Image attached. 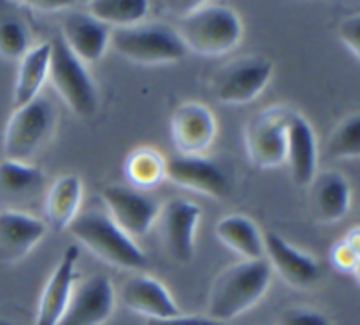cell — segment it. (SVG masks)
Instances as JSON below:
<instances>
[{
	"label": "cell",
	"instance_id": "obj_1",
	"mask_svg": "<svg viewBox=\"0 0 360 325\" xmlns=\"http://www.w3.org/2000/svg\"><path fill=\"white\" fill-rule=\"evenodd\" d=\"M273 271L266 259L241 260L221 271L207 298V317L229 322L252 310L266 295Z\"/></svg>",
	"mask_w": 360,
	"mask_h": 325
},
{
	"label": "cell",
	"instance_id": "obj_2",
	"mask_svg": "<svg viewBox=\"0 0 360 325\" xmlns=\"http://www.w3.org/2000/svg\"><path fill=\"white\" fill-rule=\"evenodd\" d=\"M178 35L186 51L220 56L234 49L243 37V23L234 9L220 4L195 6L181 16Z\"/></svg>",
	"mask_w": 360,
	"mask_h": 325
},
{
	"label": "cell",
	"instance_id": "obj_3",
	"mask_svg": "<svg viewBox=\"0 0 360 325\" xmlns=\"http://www.w3.org/2000/svg\"><path fill=\"white\" fill-rule=\"evenodd\" d=\"M67 231L97 259L120 269L141 271L148 267L143 250L108 215L98 211L77 213Z\"/></svg>",
	"mask_w": 360,
	"mask_h": 325
},
{
	"label": "cell",
	"instance_id": "obj_4",
	"mask_svg": "<svg viewBox=\"0 0 360 325\" xmlns=\"http://www.w3.org/2000/svg\"><path fill=\"white\" fill-rule=\"evenodd\" d=\"M55 122V108L41 95L14 109L4 129L2 151L6 160L28 164L49 141Z\"/></svg>",
	"mask_w": 360,
	"mask_h": 325
},
{
	"label": "cell",
	"instance_id": "obj_5",
	"mask_svg": "<svg viewBox=\"0 0 360 325\" xmlns=\"http://www.w3.org/2000/svg\"><path fill=\"white\" fill-rule=\"evenodd\" d=\"M109 44L123 58L143 65L178 62L186 55L176 28L164 23L115 28L111 30Z\"/></svg>",
	"mask_w": 360,
	"mask_h": 325
},
{
	"label": "cell",
	"instance_id": "obj_6",
	"mask_svg": "<svg viewBox=\"0 0 360 325\" xmlns=\"http://www.w3.org/2000/svg\"><path fill=\"white\" fill-rule=\"evenodd\" d=\"M48 77L67 108L79 118H90L98 109V94L94 79L81 60L70 53L60 35L51 42Z\"/></svg>",
	"mask_w": 360,
	"mask_h": 325
},
{
	"label": "cell",
	"instance_id": "obj_7",
	"mask_svg": "<svg viewBox=\"0 0 360 325\" xmlns=\"http://www.w3.org/2000/svg\"><path fill=\"white\" fill-rule=\"evenodd\" d=\"M274 65L266 56H241L221 67L211 79V94L225 106L255 101L273 76Z\"/></svg>",
	"mask_w": 360,
	"mask_h": 325
},
{
	"label": "cell",
	"instance_id": "obj_8",
	"mask_svg": "<svg viewBox=\"0 0 360 325\" xmlns=\"http://www.w3.org/2000/svg\"><path fill=\"white\" fill-rule=\"evenodd\" d=\"M292 111L274 106L253 116L245 129V148L257 169H274L287 158V130Z\"/></svg>",
	"mask_w": 360,
	"mask_h": 325
},
{
	"label": "cell",
	"instance_id": "obj_9",
	"mask_svg": "<svg viewBox=\"0 0 360 325\" xmlns=\"http://www.w3.org/2000/svg\"><path fill=\"white\" fill-rule=\"evenodd\" d=\"M101 197L108 208V217L129 238L146 236L160 213V206L153 197L130 186L109 185L102 189Z\"/></svg>",
	"mask_w": 360,
	"mask_h": 325
},
{
	"label": "cell",
	"instance_id": "obj_10",
	"mask_svg": "<svg viewBox=\"0 0 360 325\" xmlns=\"http://www.w3.org/2000/svg\"><path fill=\"white\" fill-rule=\"evenodd\" d=\"M116 294L108 276H90L70 292L58 325H104L112 317Z\"/></svg>",
	"mask_w": 360,
	"mask_h": 325
},
{
	"label": "cell",
	"instance_id": "obj_11",
	"mask_svg": "<svg viewBox=\"0 0 360 325\" xmlns=\"http://www.w3.org/2000/svg\"><path fill=\"white\" fill-rule=\"evenodd\" d=\"M171 137L179 155L200 157L217 137V120L200 102H183L171 120Z\"/></svg>",
	"mask_w": 360,
	"mask_h": 325
},
{
	"label": "cell",
	"instance_id": "obj_12",
	"mask_svg": "<svg viewBox=\"0 0 360 325\" xmlns=\"http://www.w3.org/2000/svg\"><path fill=\"white\" fill-rule=\"evenodd\" d=\"M165 178L181 189L224 199L231 193V181L224 169L210 158L178 155L165 160Z\"/></svg>",
	"mask_w": 360,
	"mask_h": 325
},
{
	"label": "cell",
	"instance_id": "obj_13",
	"mask_svg": "<svg viewBox=\"0 0 360 325\" xmlns=\"http://www.w3.org/2000/svg\"><path fill=\"white\" fill-rule=\"evenodd\" d=\"M162 241L176 262L188 264L195 248V232L200 220V208L186 199H172L158 213Z\"/></svg>",
	"mask_w": 360,
	"mask_h": 325
},
{
	"label": "cell",
	"instance_id": "obj_14",
	"mask_svg": "<svg viewBox=\"0 0 360 325\" xmlns=\"http://www.w3.org/2000/svg\"><path fill=\"white\" fill-rule=\"evenodd\" d=\"M264 239V255H267L271 271H276L278 276L290 287L309 288L320 278V266L311 255L294 248L276 232H266Z\"/></svg>",
	"mask_w": 360,
	"mask_h": 325
},
{
	"label": "cell",
	"instance_id": "obj_15",
	"mask_svg": "<svg viewBox=\"0 0 360 325\" xmlns=\"http://www.w3.org/2000/svg\"><path fill=\"white\" fill-rule=\"evenodd\" d=\"M77 259H79V248L76 245H70L69 248L63 250L55 271L49 274L41 292L34 325H58L76 281Z\"/></svg>",
	"mask_w": 360,
	"mask_h": 325
},
{
	"label": "cell",
	"instance_id": "obj_16",
	"mask_svg": "<svg viewBox=\"0 0 360 325\" xmlns=\"http://www.w3.org/2000/svg\"><path fill=\"white\" fill-rule=\"evenodd\" d=\"M48 232L44 222L23 211H0V264L23 260Z\"/></svg>",
	"mask_w": 360,
	"mask_h": 325
},
{
	"label": "cell",
	"instance_id": "obj_17",
	"mask_svg": "<svg viewBox=\"0 0 360 325\" xmlns=\"http://www.w3.org/2000/svg\"><path fill=\"white\" fill-rule=\"evenodd\" d=\"M63 42L77 60L94 63L104 56L111 37V27L88 13H69L62 21Z\"/></svg>",
	"mask_w": 360,
	"mask_h": 325
},
{
	"label": "cell",
	"instance_id": "obj_18",
	"mask_svg": "<svg viewBox=\"0 0 360 325\" xmlns=\"http://www.w3.org/2000/svg\"><path fill=\"white\" fill-rule=\"evenodd\" d=\"M122 302L127 310L146 320H162L181 315L172 295L155 278L136 274L122 288Z\"/></svg>",
	"mask_w": 360,
	"mask_h": 325
},
{
	"label": "cell",
	"instance_id": "obj_19",
	"mask_svg": "<svg viewBox=\"0 0 360 325\" xmlns=\"http://www.w3.org/2000/svg\"><path fill=\"white\" fill-rule=\"evenodd\" d=\"M319 146L316 136L308 120L292 113L287 130V158L294 181L299 186H309L316 176Z\"/></svg>",
	"mask_w": 360,
	"mask_h": 325
},
{
	"label": "cell",
	"instance_id": "obj_20",
	"mask_svg": "<svg viewBox=\"0 0 360 325\" xmlns=\"http://www.w3.org/2000/svg\"><path fill=\"white\" fill-rule=\"evenodd\" d=\"M352 204L350 183L338 171H326L311 183V210L319 222L334 224L348 213Z\"/></svg>",
	"mask_w": 360,
	"mask_h": 325
},
{
	"label": "cell",
	"instance_id": "obj_21",
	"mask_svg": "<svg viewBox=\"0 0 360 325\" xmlns=\"http://www.w3.org/2000/svg\"><path fill=\"white\" fill-rule=\"evenodd\" d=\"M81 197H83V183L77 176L65 174L56 179L46 196V227H51L55 232L69 229L79 213Z\"/></svg>",
	"mask_w": 360,
	"mask_h": 325
},
{
	"label": "cell",
	"instance_id": "obj_22",
	"mask_svg": "<svg viewBox=\"0 0 360 325\" xmlns=\"http://www.w3.org/2000/svg\"><path fill=\"white\" fill-rule=\"evenodd\" d=\"M49 56H51V44L49 42L34 46L21 56L13 90L14 109L21 108V106L28 104L39 97L42 84L48 79Z\"/></svg>",
	"mask_w": 360,
	"mask_h": 325
},
{
	"label": "cell",
	"instance_id": "obj_23",
	"mask_svg": "<svg viewBox=\"0 0 360 325\" xmlns=\"http://www.w3.org/2000/svg\"><path fill=\"white\" fill-rule=\"evenodd\" d=\"M214 236L245 260L264 259V239L259 227L245 215H229L214 225Z\"/></svg>",
	"mask_w": 360,
	"mask_h": 325
},
{
	"label": "cell",
	"instance_id": "obj_24",
	"mask_svg": "<svg viewBox=\"0 0 360 325\" xmlns=\"http://www.w3.org/2000/svg\"><path fill=\"white\" fill-rule=\"evenodd\" d=\"M44 186L41 169L30 164L6 160L0 162V197L4 199H28Z\"/></svg>",
	"mask_w": 360,
	"mask_h": 325
},
{
	"label": "cell",
	"instance_id": "obj_25",
	"mask_svg": "<svg viewBox=\"0 0 360 325\" xmlns=\"http://www.w3.org/2000/svg\"><path fill=\"white\" fill-rule=\"evenodd\" d=\"M150 11L146 0H94L88 2V14L108 27L127 28L139 25Z\"/></svg>",
	"mask_w": 360,
	"mask_h": 325
},
{
	"label": "cell",
	"instance_id": "obj_26",
	"mask_svg": "<svg viewBox=\"0 0 360 325\" xmlns=\"http://www.w3.org/2000/svg\"><path fill=\"white\" fill-rule=\"evenodd\" d=\"M125 174L136 190L157 186L165 178V158L153 148H137L127 157Z\"/></svg>",
	"mask_w": 360,
	"mask_h": 325
},
{
	"label": "cell",
	"instance_id": "obj_27",
	"mask_svg": "<svg viewBox=\"0 0 360 325\" xmlns=\"http://www.w3.org/2000/svg\"><path fill=\"white\" fill-rule=\"evenodd\" d=\"M30 49V32L18 16H0V56L20 60Z\"/></svg>",
	"mask_w": 360,
	"mask_h": 325
},
{
	"label": "cell",
	"instance_id": "obj_28",
	"mask_svg": "<svg viewBox=\"0 0 360 325\" xmlns=\"http://www.w3.org/2000/svg\"><path fill=\"white\" fill-rule=\"evenodd\" d=\"M329 153L336 158H359L360 155V115L345 118L329 137Z\"/></svg>",
	"mask_w": 360,
	"mask_h": 325
},
{
	"label": "cell",
	"instance_id": "obj_29",
	"mask_svg": "<svg viewBox=\"0 0 360 325\" xmlns=\"http://www.w3.org/2000/svg\"><path fill=\"white\" fill-rule=\"evenodd\" d=\"M330 260H333L334 267L340 273L354 274L359 278V266H360V238H359V227H354L341 241L334 245L333 252H330Z\"/></svg>",
	"mask_w": 360,
	"mask_h": 325
},
{
	"label": "cell",
	"instance_id": "obj_30",
	"mask_svg": "<svg viewBox=\"0 0 360 325\" xmlns=\"http://www.w3.org/2000/svg\"><path fill=\"white\" fill-rule=\"evenodd\" d=\"M276 325H333L323 313L308 308H290L283 312Z\"/></svg>",
	"mask_w": 360,
	"mask_h": 325
},
{
	"label": "cell",
	"instance_id": "obj_31",
	"mask_svg": "<svg viewBox=\"0 0 360 325\" xmlns=\"http://www.w3.org/2000/svg\"><path fill=\"white\" fill-rule=\"evenodd\" d=\"M340 37L355 58L360 56V14L347 18L340 27Z\"/></svg>",
	"mask_w": 360,
	"mask_h": 325
},
{
	"label": "cell",
	"instance_id": "obj_32",
	"mask_svg": "<svg viewBox=\"0 0 360 325\" xmlns=\"http://www.w3.org/2000/svg\"><path fill=\"white\" fill-rule=\"evenodd\" d=\"M144 325H225L224 322L211 319L207 315H178L171 317V319H162V320H146Z\"/></svg>",
	"mask_w": 360,
	"mask_h": 325
},
{
	"label": "cell",
	"instance_id": "obj_33",
	"mask_svg": "<svg viewBox=\"0 0 360 325\" xmlns=\"http://www.w3.org/2000/svg\"><path fill=\"white\" fill-rule=\"evenodd\" d=\"M32 6L35 7L37 11H60V9H67L70 2H63V0H56V2H49V0H37V2H30Z\"/></svg>",
	"mask_w": 360,
	"mask_h": 325
},
{
	"label": "cell",
	"instance_id": "obj_34",
	"mask_svg": "<svg viewBox=\"0 0 360 325\" xmlns=\"http://www.w3.org/2000/svg\"><path fill=\"white\" fill-rule=\"evenodd\" d=\"M0 325H14V324L7 319H0Z\"/></svg>",
	"mask_w": 360,
	"mask_h": 325
}]
</instances>
